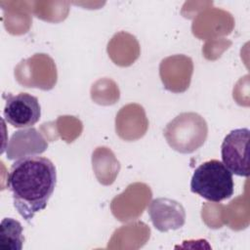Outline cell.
Instances as JSON below:
<instances>
[{"label":"cell","mask_w":250,"mask_h":250,"mask_svg":"<svg viewBox=\"0 0 250 250\" xmlns=\"http://www.w3.org/2000/svg\"><path fill=\"white\" fill-rule=\"evenodd\" d=\"M57 184V171L47 157L33 155L16 160L10 169L7 187L14 207L29 223L44 210Z\"/></svg>","instance_id":"1"},{"label":"cell","mask_w":250,"mask_h":250,"mask_svg":"<svg viewBox=\"0 0 250 250\" xmlns=\"http://www.w3.org/2000/svg\"><path fill=\"white\" fill-rule=\"evenodd\" d=\"M233 188L232 173L217 159L200 164L190 181V190L212 202L229 198L233 194Z\"/></svg>","instance_id":"2"},{"label":"cell","mask_w":250,"mask_h":250,"mask_svg":"<svg viewBox=\"0 0 250 250\" xmlns=\"http://www.w3.org/2000/svg\"><path fill=\"white\" fill-rule=\"evenodd\" d=\"M163 135L174 150L180 153H191L205 143L208 126L198 113L183 112L166 125Z\"/></svg>","instance_id":"3"},{"label":"cell","mask_w":250,"mask_h":250,"mask_svg":"<svg viewBox=\"0 0 250 250\" xmlns=\"http://www.w3.org/2000/svg\"><path fill=\"white\" fill-rule=\"evenodd\" d=\"M249 129L240 128L230 131L221 146V154L224 165L237 176H249L248 142Z\"/></svg>","instance_id":"4"},{"label":"cell","mask_w":250,"mask_h":250,"mask_svg":"<svg viewBox=\"0 0 250 250\" xmlns=\"http://www.w3.org/2000/svg\"><path fill=\"white\" fill-rule=\"evenodd\" d=\"M5 120L16 128H26L36 124L41 116L38 99L28 93L8 94L3 110Z\"/></svg>","instance_id":"5"},{"label":"cell","mask_w":250,"mask_h":250,"mask_svg":"<svg viewBox=\"0 0 250 250\" xmlns=\"http://www.w3.org/2000/svg\"><path fill=\"white\" fill-rule=\"evenodd\" d=\"M45 54H35L33 57L22 60L15 67V76L17 81L24 87H35L42 90H51L55 84L48 80L46 74L57 77V69L47 71V68L56 66L54 61L49 58L42 68L38 71L41 66L42 61Z\"/></svg>","instance_id":"6"},{"label":"cell","mask_w":250,"mask_h":250,"mask_svg":"<svg viewBox=\"0 0 250 250\" xmlns=\"http://www.w3.org/2000/svg\"><path fill=\"white\" fill-rule=\"evenodd\" d=\"M147 212L153 227L161 232L178 229L186 223L185 208L174 199L155 198L149 203Z\"/></svg>","instance_id":"7"},{"label":"cell","mask_w":250,"mask_h":250,"mask_svg":"<svg viewBox=\"0 0 250 250\" xmlns=\"http://www.w3.org/2000/svg\"><path fill=\"white\" fill-rule=\"evenodd\" d=\"M48 147V143L33 127L15 132L7 146V158L20 159L43 153Z\"/></svg>","instance_id":"8"},{"label":"cell","mask_w":250,"mask_h":250,"mask_svg":"<svg viewBox=\"0 0 250 250\" xmlns=\"http://www.w3.org/2000/svg\"><path fill=\"white\" fill-rule=\"evenodd\" d=\"M147 119L143 106L130 104L123 106L116 114L115 130L117 135L125 141L142 138L147 129Z\"/></svg>","instance_id":"9"},{"label":"cell","mask_w":250,"mask_h":250,"mask_svg":"<svg viewBox=\"0 0 250 250\" xmlns=\"http://www.w3.org/2000/svg\"><path fill=\"white\" fill-rule=\"evenodd\" d=\"M92 159L103 163V165L93 163V169L99 182L104 186L111 185L120 169V164L113 152L105 146H100L93 152Z\"/></svg>","instance_id":"10"},{"label":"cell","mask_w":250,"mask_h":250,"mask_svg":"<svg viewBox=\"0 0 250 250\" xmlns=\"http://www.w3.org/2000/svg\"><path fill=\"white\" fill-rule=\"evenodd\" d=\"M0 228V248L3 250H21L24 242L21 224L13 218H4Z\"/></svg>","instance_id":"11"}]
</instances>
